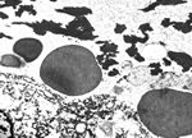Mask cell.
I'll list each match as a JSON object with an SVG mask.
<instances>
[{
	"mask_svg": "<svg viewBox=\"0 0 192 138\" xmlns=\"http://www.w3.org/2000/svg\"><path fill=\"white\" fill-rule=\"evenodd\" d=\"M124 41L128 42V43H131V36H127V35H126V36H124Z\"/></svg>",
	"mask_w": 192,
	"mask_h": 138,
	"instance_id": "cell-22",
	"label": "cell"
},
{
	"mask_svg": "<svg viewBox=\"0 0 192 138\" xmlns=\"http://www.w3.org/2000/svg\"><path fill=\"white\" fill-rule=\"evenodd\" d=\"M69 30H74V31H82V32H90L92 33L94 31V27L90 24V22L85 18V17H76L74 21L69 22L66 26Z\"/></svg>",
	"mask_w": 192,
	"mask_h": 138,
	"instance_id": "cell-4",
	"label": "cell"
},
{
	"mask_svg": "<svg viewBox=\"0 0 192 138\" xmlns=\"http://www.w3.org/2000/svg\"><path fill=\"white\" fill-rule=\"evenodd\" d=\"M50 2H58V0H50Z\"/></svg>",
	"mask_w": 192,
	"mask_h": 138,
	"instance_id": "cell-27",
	"label": "cell"
},
{
	"mask_svg": "<svg viewBox=\"0 0 192 138\" xmlns=\"http://www.w3.org/2000/svg\"><path fill=\"white\" fill-rule=\"evenodd\" d=\"M183 3H186V0H156L154 4L145 8L144 12H150V10L155 9L158 5H177V4H183Z\"/></svg>",
	"mask_w": 192,
	"mask_h": 138,
	"instance_id": "cell-8",
	"label": "cell"
},
{
	"mask_svg": "<svg viewBox=\"0 0 192 138\" xmlns=\"http://www.w3.org/2000/svg\"><path fill=\"white\" fill-rule=\"evenodd\" d=\"M168 58L172 59L173 62H175L177 64L182 65V68L184 72H187L191 67H192V58L184 53H174V51H169L168 53Z\"/></svg>",
	"mask_w": 192,
	"mask_h": 138,
	"instance_id": "cell-5",
	"label": "cell"
},
{
	"mask_svg": "<svg viewBox=\"0 0 192 138\" xmlns=\"http://www.w3.org/2000/svg\"><path fill=\"white\" fill-rule=\"evenodd\" d=\"M140 31L147 32V31H152V28H151L150 24H142V26H140Z\"/></svg>",
	"mask_w": 192,
	"mask_h": 138,
	"instance_id": "cell-17",
	"label": "cell"
},
{
	"mask_svg": "<svg viewBox=\"0 0 192 138\" xmlns=\"http://www.w3.org/2000/svg\"><path fill=\"white\" fill-rule=\"evenodd\" d=\"M2 19H8V16H6L5 13H3V12H2Z\"/></svg>",
	"mask_w": 192,
	"mask_h": 138,
	"instance_id": "cell-24",
	"label": "cell"
},
{
	"mask_svg": "<svg viewBox=\"0 0 192 138\" xmlns=\"http://www.w3.org/2000/svg\"><path fill=\"white\" fill-rule=\"evenodd\" d=\"M172 26L175 28L177 31H182V28H183L184 23H182V22H172Z\"/></svg>",
	"mask_w": 192,
	"mask_h": 138,
	"instance_id": "cell-15",
	"label": "cell"
},
{
	"mask_svg": "<svg viewBox=\"0 0 192 138\" xmlns=\"http://www.w3.org/2000/svg\"><path fill=\"white\" fill-rule=\"evenodd\" d=\"M134 58H136V60L137 62H140V63H142V62H145V59H144V56H141L140 54H137L136 56H134Z\"/></svg>",
	"mask_w": 192,
	"mask_h": 138,
	"instance_id": "cell-19",
	"label": "cell"
},
{
	"mask_svg": "<svg viewBox=\"0 0 192 138\" xmlns=\"http://www.w3.org/2000/svg\"><path fill=\"white\" fill-rule=\"evenodd\" d=\"M4 2H5V0H2V3H4Z\"/></svg>",
	"mask_w": 192,
	"mask_h": 138,
	"instance_id": "cell-28",
	"label": "cell"
},
{
	"mask_svg": "<svg viewBox=\"0 0 192 138\" xmlns=\"http://www.w3.org/2000/svg\"><path fill=\"white\" fill-rule=\"evenodd\" d=\"M164 64H165V65H169V64H170V62H169L168 59H164Z\"/></svg>",
	"mask_w": 192,
	"mask_h": 138,
	"instance_id": "cell-25",
	"label": "cell"
},
{
	"mask_svg": "<svg viewBox=\"0 0 192 138\" xmlns=\"http://www.w3.org/2000/svg\"><path fill=\"white\" fill-rule=\"evenodd\" d=\"M109 76H118V70H115V69L110 70V72H109Z\"/></svg>",
	"mask_w": 192,
	"mask_h": 138,
	"instance_id": "cell-20",
	"label": "cell"
},
{
	"mask_svg": "<svg viewBox=\"0 0 192 138\" xmlns=\"http://www.w3.org/2000/svg\"><path fill=\"white\" fill-rule=\"evenodd\" d=\"M126 28H127V27H126L124 24H117L114 32H115V33H122V32H124V31H126Z\"/></svg>",
	"mask_w": 192,
	"mask_h": 138,
	"instance_id": "cell-16",
	"label": "cell"
},
{
	"mask_svg": "<svg viewBox=\"0 0 192 138\" xmlns=\"http://www.w3.org/2000/svg\"><path fill=\"white\" fill-rule=\"evenodd\" d=\"M23 24H26V26H28V27H31L32 30H33V32L36 33V35H40V36H45L46 35V30L44 27H42V24H41V22L39 23V22H36V23H23Z\"/></svg>",
	"mask_w": 192,
	"mask_h": 138,
	"instance_id": "cell-9",
	"label": "cell"
},
{
	"mask_svg": "<svg viewBox=\"0 0 192 138\" xmlns=\"http://www.w3.org/2000/svg\"><path fill=\"white\" fill-rule=\"evenodd\" d=\"M58 13H64V14H69L73 17H85L87 14H91L92 10L86 6H69V8H62V9H56Z\"/></svg>",
	"mask_w": 192,
	"mask_h": 138,
	"instance_id": "cell-6",
	"label": "cell"
},
{
	"mask_svg": "<svg viewBox=\"0 0 192 138\" xmlns=\"http://www.w3.org/2000/svg\"><path fill=\"white\" fill-rule=\"evenodd\" d=\"M138 117L158 137H184L192 134V93L170 88L154 90L141 97Z\"/></svg>",
	"mask_w": 192,
	"mask_h": 138,
	"instance_id": "cell-2",
	"label": "cell"
},
{
	"mask_svg": "<svg viewBox=\"0 0 192 138\" xmlns=\"http://www.w3.org/2000/svg\"><path fill=\"white\" fill-rule=\"evenodd\" d=\"M115 64H117L115 60H110V59H106L105 63H101L103 69H109V65H115Z\"/></svg>",
	"mask_w": 192,
	"mask_h": 138,
	"instance_id": "cell-14",
	"label": "cell"
},
{
	"mask_svg": "<svg viewBox=\"0 0 192 138\" xmlns=\"http://www.w3.org/2000/svg\"><path fill=\"white\" fill-rule=\"evenodd\" d=\"M117 49H118V47H117V45H114V43H109V42H105L104 45L101 46V49H100V50H101L103 53H105V54H106V53H110V51L115 54Z\"/></svg>",
	"mask_w": 192,
	"mask_h": 138,
	"instance_id": "cell-11",
	"label": "cell"
},
{
	"mask_svg": "<svg viewBox=\"0 0 192 138\" xmlns=\"http://www.w3.org/2000/svg\"><path fill=\"white\" fill-rule=\"evenodd\" d=\"M170 24H172V21L168 19V18H167V19H164V21L161 22V26H163V27H169Z\"/></svg>",
	"mask_w": 192,
	"mask_h": 138,
	"instance_id": "cell-18",
	"label": "cell"
},
{
	"mask_svg": "<svg viewBox=\"0 0 192 138\" xmlns=\"http://www.w3.org/2000/svg\"><path fill=\"white\" fill-rule=\"evenodd\" d=\"M188 21H190V23H192V13L190 14V19H188Z\"/></svg>",
	"mask_w": 192,
	"mask_h": 138,
	"instance_id": "cell-26",
	"label": "cell"
},
{
	"mask_svg": "<svg viewBox=\"0 0 192 138\" xmlns=\"http://www.w3.org/2000/svg\"><path fill=\"white\" fill-rule=\"evenodd\" d=\"M151 72H152V74H154V76H156V74H159L160 69H155V70H151Z\"/></svg>",
	"mask_w": 192,
	"mask_h": 138,
	"instance_id": "cell-23",
	"label": "cell"
},
{
	"mask_svg": "<svg viewBox=\"0 0 192 138\" xmlns=\"http://www.w3.org/2000/svg\"><path fill=\"white\" fill-rule=\"evenodd\" d=\"M18 5H22V0H5L4 3H2V8H5V6L17 8Z\"/></svg>",
	"mask_w": 192,
	"mask_h": 138,
	"instance_id": "cell-12",
	"label": "cell"
},
{
	"mask_svg": "<svg viewBox=\"0 0 192 138\" xmlns=\"http://www.w3.org/2000/svg\"><path fill=\"white\" fill-rule=\"evenodd\" d=\"M40 76L54 91L69 96L94 91L103 79L95 55L78 45L62 46L49 54L41 64Z\"/></svg>",
	"mask_w": 192,
	"mask_h": 138,
	"instance_id": "cell-1",
	"label": "cell"
},
{
	"mask_svg": "<svg viewBox=\"0 0 192 138\" xmlns=\"http://www.w3.org/2000/svg\"><path fill=\"white\" fill-rule=\"evenodd\" d=\"M24 62H22L16 55H3L2 56V65L3 67H12V68H22L24 67Z\"/></svg>",
	"mask_w": 192,
	"mask_h": 138,
	"instance_id": "cell-7",
	"label": "cell"
},
{
	"mask_svg": "<svg viewBox=\"0 0 192 138\" xmlns=\"http://www.w3.org/2000/svg\"><path fill=\"white\" fill-rule=\"evenodd\" d=\"M14 54L23 58V60L31 63L36 60L42 51V43L36 39H22L17 41L13 46Z\"/></svg>",
	"mask_w": 192,
	"mask_h": 138,
	"instance_id": "cell-3",
	"label": "cell"
},
{
	"mask_svg": "<svg viewBox=\"0 0 192 138\" xmlns=\"http://www.w3.org/2000/svg\"><path fill=\"white\" fill-rule=\"evenodd\" d=\"M0 36H2V39H9V40H12V36H6V35H4L3 32L0 33Z\"/></svg>",
	"mask_w": 192,
	"mask_h": 138,
	"instance_id": "cell-21",
	"label": "cell"
},
{
	"mask_svg": "<svg viewBox=\"0 0 192 138\" xmlns=\"http://www.w3.org/2000/svg\"><path fill=\"white\" fill-rule=\"evenodd\" d=\"M23 12H28V13H31L32 16H36V10H35L33 6H31V5H21V8L18 10H16V16L21 17L23 14Z\"/></svg>",
	"mask_w": 192,
	"mask_h": 138,
	"instance_id": "cell-10",
	"label": "cell"
},
{
	"mask_svg": "<svg viewBox=\"0 0 192 138\" xmlns=\"http://www.w3.org/2000/svg\"><path fill=\"white\" fill-rule=\"evenodd\" d=\"M127 54H128V55H131L132 58H134V56H136V55L138 54V51H137V47L134 46V45H132L130 49L127 50Z\"/></svg>",
	"mask_w": 192,
	"mask_h": 138,
	"instance_id": "cell-13",
	"label": "cell"
}]
</instances>
